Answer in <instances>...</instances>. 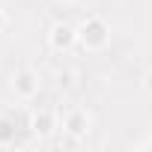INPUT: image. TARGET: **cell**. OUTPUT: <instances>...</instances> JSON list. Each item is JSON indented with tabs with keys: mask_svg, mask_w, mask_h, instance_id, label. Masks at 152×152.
<instances>
[{
	"mask_svg": "<svg viewBox=\"0 0 152 152\" xmlns=\"http://www.w3.org/2000/svg\"><path fill=\"white\" fill-rule=\"evenodd\" d=\"M78 42H81L84 48H90V51L104 48V45L110 42V27H107V21L99 18V15L87 18V21L78 27Z\"/></svg>",
	"mask_w": 152,
	"mask_h": 152,
	"instance_id": "1",
	"label": "cell"
},
{
	"mask_svg": "<svg viewBox=\"0 0 152 152\" xmlns=\"http://www.w3.org/2000/svg\"><path fill=\"white\" fill-rule=\"evenodd\" d=\"M48 42H51L54 51H69L75 42H78V30L72 24H66V21H57L51 27V33H48Z\"/></svg>",
	"mask_w": 152,
	"mask_h": 152,
	"instance_id": "2",
	"label": "cell"
},
{
	"mask_svg": "<svg viewBox=\"0 0 152 152\" xmlns=\"http://www.w3.org/2000/svg\"><path fill=\"white\" fill-rule=\"evenodd\" d=\"M63 128L72 137H87V131H90V113L87 110H69L66 119H63Z\"/></svg>",
	"mask_w": 152,
	"mask_h": 152,
	"instance_id": "3",
	"label": "cell"
},
{
	"mask_svg": "<svg viewBox=\"0 0 152 152\" xmlns=\"http://www.w3.org/2000/svg\"><path fill=\"white\" fill-rule=\"evenodd\" d=\"M12 90H15V96H21V99H30V96H36L39 93V78L33 72H18L15 78H12Z\"/></svg>",
	"mask_w": 152,
	"mask_h": 152,
	"instance_id": "4",
	"label": "cell"
},
{
	"mask_svg": "<svg viewBox=\"0 0 152 152\" xmlns=\"http://www.w3.org/2000/svg\"><path fill=\"white\" fill-rule=\"evenodd\" d=\"M30 128H33L36 134H51V131H54V113H51V110H39V113H33Z\"/></svg>",
	"mask_w": 152,
	"mask_h": 152,
	"instance_id": "5",
	"label": "cell"
},
{
	"mask_svg": "<svg viewBox=\"0 0 152 152\" xmlns=\"http://www.w3.org/2000/svg\"><path fill=\"white\" fill-rule=\"evenodd\" d=\"M12 140H15V122L3 116V119H0V146H6Z\"/></svg>",
	"mask_w": 152,
	"mask_h": 152,
	"instance_id": "6",
	"label": "cell"
},
{
	"mask_svg": "<svg viewBox=\"0 0 152 152\" xmlns=\"http://www.w3.org/2000/svg\"><path fill=\"white\" fill-rule=\"evenodd\" d=\"M57 87H60V90H72V87H75V72H69V69L60 72V75H57Z\"/></svg>",
	"mask_w": 152,
	"mask_h": 152,
	"instance_id": "7",
	"label": "cell"
},
{
	"mask_svg": "<svg viewBox=\"0 0 152 152\" xmlns=\"http://www.w3.org/2000/svg\"><path fill=\"white\" fill-rule=\"evenodd\" d=\"M143 87H146V90H149V93H152V69H149V72H146V75H143Z\"/></svg>",
	"mask_w": 152,
	"mask_h": 152,
	"instance_id": "8",
	"label": "cell"
},
{
	"mask_svg": "<svg viewBox=\"0 0 152 152\" xmlns=\"http://www.w3.org/2000/svg\"><path fill=\"white\" fill-rule=\"evenodd\" d=\"M60 3H75V0H60Z\"/></svg>",
	"mask_w": 152,
	"mask_h": 152,
	"instance_id": "9",
	"label": "cell"
},
{
	"mask_svg": "<svg viewBox=\"0 0 152 152\" xmlns=\"http://www.w3.org/2000/svg\"><path fill=\"white\" fill-rule=\"evenodd\" d=\"M0 27H3V15H0Z\"/></svg>",
	"mask_w": 152,
	"mask_h": 152,
	"instance_id": "10",
	"label": "cell"
}]
</instances>
